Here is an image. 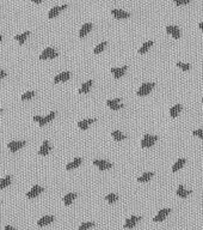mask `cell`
<instances>
[{"mask_svg": "<svg viewBox=\"0 0 203 230\" xmlns=\"http://www.w3.org/2000/svg\"><path fill=\"white\" fill-rule=\"evenodd\" d=\"M192 134L195 135V137H197V138H201V139H203V128L195 129V131L192 132Z\"/></svg>", "mask_w": 203, "mask_h": 230, "instance_id": "8d00e7d4", "label": "cell"}, {"mask_svg": "<svg viewBox=\"0 0 203 230\" xmlns=\"http://www.w3.org/2000/svg\"><path fill=\"white\" fill-rule=\"evenodd\" d=\"M158 140V137L156 135H152V134H146L141 140V146L145 149V148H151L153 146L156 142Z\"/></svg>", "mask_w": 203, "mask_h": 230, "instance_id": "277c9868", "label": "cell"}, {"mask_svg": "<svg viewBox=\"0 0 203 230\" xmlns=\"http://www.w3.org/2000/svg\"><path fill=\"white\" fill-rule=\"evenodd\" d=\"M30 35V31H25V33H23V34H19V35H16L14 36V39H16V41H18V43L19 44H23L24 42H25V40H27V37Z\"/></svg>", "mask_w": 203, "mask_h": 230, "instance_id": "d4e9b609", "label": "cell"}, {"mask_svg": "<svg viewBox=\"0 0 203 230\" xmlns=\"http://www.w3.org/2000/svg\"><path fill=\"white\" fill-rule=\"evenodd\" d=\"M105 200H106L109 204H114L118 200V196H117V194H115V193H109L108 196H105Z\"/></svg>", "mask_w": 203, "mask_h": 230, "instance_id": "4dcf8cb0", "label": "cell"}, {"mask_svg": "<svg viewBox=\"0 0 203 230\" xmlns=\"http://www.w3.org/2000/svg\"><path fill=\"white\" fill-rule=\"evenodd\" d=\"M81 162H82V159H81L80 157H77V158H74V159H73V162L68 163L67 165H66V169H67V170L75 169V168H78V167L80 165Z\"/></svg>", "mask_w": 203, "mask_h": 230, "instance_id": "7402d4cb", "label": "cell"}, {"mask_svg": "<svg viewBox=\"0 0 203 230\" xmlns=\"http://www.w3.org/2000/svg\"><path fill=\"white\" fill-rule=\"evenodd\" d=\"M170 212H171L170 209H162V210H160L159 212H158V215L153 218V221H154L156 223H158V222H162V221H164V219L170 215Z\"/></svg>", "mask_w": 203, "mask_h": 230, "instance_id": "8fae6325", "label": "cell"}, {"mask_svg": "<svg viewBox=\"0 0 203 230\" xmlns=\"http://www.w3.org/2000/svg\"><path fill=\"white\" fill-rule=\"evenodd\" d=\"M92 227H95V223H93V222H85V223H81V225L79 228L82 230H87V229H90V228H92Z\"/></svg>", "mask_w": 203, "mask_h": 230, "instance_id": "836d02e7", "label": "cell"}, {"mask_svg": "<svg viewBox=\"0 0 203 230\" xmlns=\"http://www.w3.org/2000/svg\"><path fill=\"white\" fill-rule=\"evenodd\" d=\"M111 135H112V138L115 139L116 142H122V140L126 139V134H123V133L120 132V131H114V132L111 133Z\"/></svg>", "mask_w": 203, "mask_h": 230, "instance_id": "83f0119b", "label": "cell"}, {"mask_svg": "<svg viewBox=\"0 0 203 230\" xmlns=\"http://www.w3.org/2000/svg\"><path fill=\"white\" fill-rule=\"evenodd\" d=\"M176 5H178V6H182V5H188L190 3V0H172Z\"/></svg>", "mask_w": 203, "mask_h": 230, "instance_id": "d590c367", "label": "cell"}, {"mask_svg": "<svg viewBox=\"0 0 203 230\" xmlns=\"http://www.w3.org/2000/svg\"><path fill=\"white\" fill-rule=\"evenodd\" d=\"M0 113H1V109H0Z\"/></svg>", "mask_w": 203, "mask_h": 230, "instance_id": "f6af8a7d", "label": "cell"}, {"mask_svg": "<svg viewBox=\"0 0 203 230\" xmlns=\"http://www.w3.org/2000/svg\"><path fill=\"white\" fill-rule=\"evenodd\" d=\"M191 194V191H188L184 188V186L183 185H179L178 186V188H177V196H179V198H186L188 196H190Z\"/></svg>", "mask_w": 203, "mask_h": 230, "instance_id": "ffe728a7", "label": "cell"}, {"mask_svg": "<svg viewBox=\"0 0 203 230\" xmlns=\"http://www.w3.org/2000/svg\"><path fill=\"white\" fill-rule=\"evenodd\" d=\"M1 41H2V36H1V35H0V42H1Z\"/></svg>", "mask_w": 203, "mask_h": 230, "instance_id": "b9f144b4", "label": "cell"}, {"mask_svg": "<svg viewBox=\"0 0 203 230\" xmlns=\"http://www.w3.org/2000/svg\"><path fill=\"white\" fill-rule=\"evenodd\" d=\"M78 196V194L77 193H68V194H66V196H63V203H65V205H71V204L74 201V199Z\"/></svg>", "mask_w": 203, "mask_h": 230, "instance_id": "cb8c5ba5", "label": "cell"}, {"mask_svg": "<svg viewBox=\"0 0 203 230\" xmlns=\"http://www.w3.org/2000/svg\"><path fill=\"white\" fill-rule=\"evenodd\" d=\"M4 230H16L13 228V227H11V225H6V227H5V229Z\"/></svg>", "mask_w": 203, "mask_h": 230, "instance_id": "f35d334b", "label": "cell"}, {"mask_svg": "<svg viewBox=\"0 0 203 230\" xmlns=\"http://www.w3.org/2000/svg\"><path fill=\"white\" fill-rule=\"evenodd\" d=\"M25 144H27L25 140H20V142H10L7 144V148L10 149V151H11L12 154H16L18 150H20L22 148H24Z\"/></svg>", "mask_w": 203, "mask_h": 230, "instance_id": "5b68a950", "label": "cell"}, {"mask_svg": "<svg viewBox=\"0 0 203 230\" xmlns=\"http://www.w3.org/2000/svg\"><path fill=\"white\" fill-rule=\"evenodd\" d=\"M182 109H183L182 104H176V106H173L172 108L170 109V115H171V118H177L178 115L181 114Z\"/></svg>", "mask_w": 203, "mask_h": 230, "instance_id": "44dd1931", "label": "cell"}, {"mask_svg": "<svg viewBox=\"0 0 203 230\" xmlns=\"http://www.w3.org/2000/svg\"><path fill=\"white\" fill-rule=\"evenodd\" d=\"M50 145H49V142L48 140H44L43 142V144L41 145V148L40 150H38V155L41 156H47L49 152H50Z\"/></svg>", "mask_w": 203, "mask_h": 230, "instance_id": "2e32d148", "label": "cell"}, {"mask_svg": "<svg viewBox=\"0 0 203 230\" xmlns=\"http://www.w3.org/2000/svg\"><path fill=\"white\" fill-rule=\"evenodd\" d=\"M127 65L126 66H122V67H111V73L114 75V77L115 78H122L123 76H124V73L127 72Z\"/></svg>", "mask_w": 203, "mask_h": 230, "instance_id": "30bf717a", "label": "cell"}, {"mask_svg": "<svg viewBox=\"0 0 203 230\" xmlns=\"http://www.w3.org/2000/svg\"><path fill=\"white\" fill-rule=\"evenodd\" d=\"M105 47H106V42H102V43H99V44L93 49V53H95V54H99V53H102V52L105 49Z\"/></svg>", "mask_w": 203, "mask_h": 230, "instance_id": "1f68e13d", "label": "cell"}, {"mask_svg": "<svg viewBox=\"0 0 203 230\" xmlns=\"http://www.w3.org/2000/svg\"><path fill=\"white\" fill-rule=\"evenodd\" d=\"M69 78H71V73L69 72H61L54 78V83L57 84V83H61V81H67Z\"/></svg>", "mask_w": 203, "mask_h": 230, "instance_id": "9a60e30c", "label": "cell"}, {"mask_svg": "<svg viewBox=\"0 0 203 230\" xmlns=\"http://www.w3.org/2000/svg\"><path fill=\"white\" fill-rule=\"evenodd\" d=\"M97 121V119H86V120H81V121L78 122V127L82 131H85V129H87V127L91 125V123H93V122Z\"/></svg>", "mask_w": 203, "mask_h": 230, "instance_id": "d6986e66", "label": "cell"}, {"mask_svg": "<svg viewBox=\"0 0 203 230\" xmlns=\"http://www.w3.org/2000/svg\"><path fill=\"white\" fill-rule=\"evenodd\" d=\"M55 112H52V113H49V115H47V116H40V115H35L34 116V121L38 122V125H40L41 127H43L44 125H47L48 122H50L53 119L55 118Z\"/></svg>", "mask_w": 203, "mask_h": 230, "instance_id": "6da1fadb", "label": "cell"}, {"mask_svg": "<svg viewBox=\"0 0 203 230\" xmlns=\"http://www.w3.org/2000/svg\"><path fill=\"white\" fill-rule=\"evenodd\" d=\"M106 106L112 110H120L123 108V104L121 103V98H114V100H108Z\"/></svg>", "mask_w": 203, "mask_h": 230, "instance_id": "52a82bcc", "label": "cell"}, {"mask_svg": "<svg viewBox=\"0 0 203 230\" xmlns=\"http://www.w3.org/2000/svg\"><path fill=\"white\" fill-rule=\"evenodd\" d=\"M152 46H153V41H147V42H145V43L142 44V47L139 49V53H140V54H145Z\"/></svg>", "mask_w": 203, "mask_h": 230, "instance_id": "f1b7e54d", "label": "cell"}, {"mask_svg": "<svg viewBox=\"0 0 203 230\" xmlns=\"http://www.w3.org/2000/svg\"><path fill=\"white\" fill-rule=\"evenodd\" d=\"M34 96H35V91H27L25 94H23L22 100H23V101H27V100H31Z\"/></svg>", "mask_w": 203, "mask_h": 230, "instance_id": "d6a6232c", "label": "cell"}, {"mask_svg": "<svg viewBox=\"0 0 203 230\" xmlns=\"http://www.w3.org/2000/svg\"><path fill=\"white\" fill-rule=\"evenodd\" d=\"M111 14L115 17L116 19H126V18H128L130 13L129 12H126V11H123V10H111Z\"/></svg>", "mask_w": 203, "mask_h": 230, "instance_id": "4fadbf2b", "label": "cell"}, {"mask_svg": "<svg viewBox=\"0 0 203 230\" xmlns=\"http://www.w3.org/2000/svg\"><path fill=\"white\" fill-rule=\"evenodd\" d=\"M186 163V161L184 159V158H181V159H178L175 164H173V167H172V171L173 173H176V171H178L179 169H182L183 168V165Z\"/></svg>", "mask_w": 203, "mask_h": 230, "instance_id": "484cf974", "label": "cell"}, {"mask_svg": "<svg viewBox=\"0 0 203 230\" xmlns=\"http://www.w3.org/2000/svg\"><path fill=\"white\" fill-rule=\"evenodd\" d=\"M54 221H55V218L53 216H44V217H42L40 221L37 222V225H38V227H46L48 224L53 223Z\"/></svg>", "mask_w": 203, "mask_h": 230, "instance_id": "ac0fdd59", "label": "cell"}, {"mask_svg": "<svg viewBox=\"0 0 203 230\" xmlns=\"http://www.w3.org/2000/svg\"><path fill=\"white\" fill-rule=\"evenodd\" d=\"M32 1H34L35 4H41L42 3V0H32Z\"/></svg>", "mask_w": 203, "mask_h": 230, "instance_id": "60d3db41", "label": "cell"}, {"mask_svg": "<svg viewBox=\"0 0 203 230\" xmlns=\"http://www.w3.org/2000/svg\"><path fill=\"white\" fill-rule=\"evenodd\" d=\"M91 29H92V24L91 23H86V24H84L81 29L79 30V37L80 39H84L85 36H87V34L91 31Z\"/></svg>", "mask_w": 203, "mask_h": 230, "instance_id": "e0dca14e", "label": "cell"}, {"mask_svg": "<svg viewBox=\"0 0 203 230\" xmlns=\"http://www.w3.org/2000/svg\"><path fill=\"white\" fill-rule=\"evenodd\" d=\"M198 27H200V29L202 30V33H203V22H201V23L198 24Z\"/></svg>", "mask_w": 203, "mask_h": 230, "instance_id": "ab89813d", "label": "cell"}, {"mask_svg": "<svg viewBox=\"0 0 203 230\" xmlns=\"http://www.w3.org/2000/svg\"><path fill=\"white\" fill-rule=\"evenodd\" d=\"M43 191H44L43 190V187H41V186H38V185H35L34 187H32V188L27 193V198H29V199L36 198L37 196H40Z\"/></svg>", "mask_w": 203, "mask_h": 230, "instance_id": "ba28073f", "label": "cell"}, {"mask_svg": "<svg viewBox=\"0 0 203 230\" xmlns=\"http://www.w3.org/2000/svg\"><path fill=\"white\" fill-rule=\"evenodd\" d=\"M166 33L169 35H171L175 40L181 39V31H179V29L176 25H169V27H166Z\"/></svg>", "mask_w": 203, "mask_h": 230, "instance_id": "9c48e42d", "label": "cell"}, {"mask_svg": "<svg viewBox=\"0 0 203 230\" xmlns=\"http://www.w3.org/2000/svg\"><path fill=\"white\" fill-rule=\"evenodd\" d=\"M92 84H93V81H87L86 83H84L82 85L80 86V89H79V94H87L88 91H90V89H91V86H92Z\"/></svg>", "mask_w": 203, "mask_h": 230, "instance_id": "603a6c76", "label": "cell"}, {"mask_svg": "<svg viewBox=\"0 0 203 230\" xmlns=\"http://www.w3.org/2000/svg\"><path fill=\"white\" fill-rule=\"evenodd\" d=\"M139 221H141V217L131 216L130 218H128V219L126 221V223H124V228H127V229H131V228H134V227H135V224L137 223Z\"/></svg>", "mask_w": 203, "mask_h": 230, "instance_id": "5bb4252c", "label": "cell"}, {"mask_svg": "<svg viewBox=\"0 0 203 230\" xmlns=\"http://www.w3.org/2000/svg\"><path fill=\"white\" fill-rule=\"evenodd\" d=\"M153 175H154V173H145L143 175L137 177V182H147L153 177Z\"/></svg>", "mask_w": 203, "mask_h": 230, "instance_id": "4316f807", "label": "cell"}, {"mask_svg": "<svg viewBox=\"0 0 203 230\" xmlns=\"http://www.w3.org/2000/svg\"><path fill=\"white\" fill-rule=\"evenodd\" d=\"M78 230H82V229H80V228H79V229H78Z\"/></svg>", "mask_w": 203, "mask_h": 230, "instance_id": "7bdbcfd3", "label": "cell"}, {"mask_svg": "<svg viewBox=\"0 0 203 230\" xmlns=\"http://www.w3.org/2000/svg\"><path fill=\"white\" fill-rule=\"evenodd\" d=\"M67 8V5H62V6H54L50 11H49V13H48V17H49V19H53L55 18L57 14L60 13L61 11H63V10H66Z\"/></svg>", "mask_w": 203, "mask_h": 230, "instance_id": "7c38bea8", "label": "cell"}, {"mask_svg": "<svg viewBox=\"0 0 203 230\" xmlns=\"http://www.w3.org/2000/svg\"><path fill=\"white\" fill-rule=\"evenodd\" d=\"M202 103H203V97H202Z\"/></svg>", "mask_w": 203, "mask_h": 230, "instance_id": "ee69618b", "label": "cell"}, {"mask_svg": "<svg viewBox=\"0 0 203 230\" xmlns=\"http://www.w3.org/2000/svg\"><path fill=\"white\" fill-rule=\"evenodd\" d=\"M57 55L59 53L55 50L54 48H46L40 55V59L41 60H48V59H55V58H57Z\"/></svg>", "mask_w": 203, "mask_h": 230, "instance_id": "3957f363", "label": "cell"}, {"mask_svg": "<svg viewBox=\"0 0 203 230\" xmlns=\"http://www.w3.org/2000/svg\"><path fill=\"white\" fill-rule=\"evenodd\" d=\"M5 77H6V72H5L4 70L0 68V79H2V78H5Z\"/></svg>", "mask_w": 203, "mask_h": 230, "instance_id": "74e56055", "label": "cell"}, {"mask_svg": "<svg viewBox=\"0 0 203 230\" xmlns=\"http://www.w3.org/2000/svg\"><path fill=\"white\" fill-rule=\"evenodd\" d=\"M156 85H154V83H143L141 86L139 88V90H137V96H140V97H143V96H147L153 90V88H154Z\"/></svg>", "mask_w": 203, "mask_h": 230, "instance_id": "7a4b0ae2", "label": "cell"}, {"mask_svg": "<svg viewBox=\"0 0 203 230\" xmlns=\"http://www.w3.org/2000/svg\"><path fill=\"white\" fill-rule=\"evenodd\" d=\"M177 67H179L181 70H183V71H189L191 66H190L189 64H184V62H177Z\"/></svg>", "mask_w": 203, "mask_h": 230, "instance_id": "e575fe53", "label": "cell"}, {"mask_svg": "<svg viewBox=\"0 0 203 230\" xmlns=\"http://www.w3.org/2000/svg\"><path fill=\"white\" fill-rule=\"evenodd\" d=\"M10 183H11V176H10V175H7L6 177L1 179V181H0V190H4V188H6Z\"/></svg>", "mask_w": 203, "mask_h": 230, "instance_id": "f546056e", "label": "cell"}, {"mask_svg": "<svg viewBox=\"0 0 203 230\" xmlns=\"http://www.w3.org/2000/svg\"><path fill=\"white\" fill-rule=\"evenodd\" d=\"M93 164H95L99 170H102V171L112 168V163L106 162V161H104V159H95V161H93Z\"/></svg>", "mask_w": 203, "mask_h": 230, "instance_id": "8992f818", "label": "cell"}]
</instances>
